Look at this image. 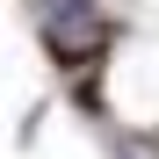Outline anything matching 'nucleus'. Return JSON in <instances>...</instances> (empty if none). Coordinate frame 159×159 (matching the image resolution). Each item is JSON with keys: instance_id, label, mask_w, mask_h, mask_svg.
Segmentation results:
<instances>
[{"instance_id": "obj_1", "label": "nucleus", "mask_w": 159, "mask_h": 159, "mask_svg": "<svg viewBox=\"0 0 159 159\" xmlns=\"http://www.w3.org/2000/svg\"><path fill=\"white\" fill-rule=\"evenodd\" d=\"M36 36H43V51H51L65 72H87V65H101L109 22H101V7H94V0H51V7H43V22H36Z\"/></svg>"}]
</instances>
